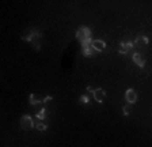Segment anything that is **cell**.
<instances>
[{
    "label": "cell",
    "mask_w": 152,
    "mask_h": 147,
    "mask_svg": "<svg viewBox=\"0 0 152 147\" xmlns=\"http://www.w3.org/2000/svg\"><path fill=\"white\" fill-rule=\"evenodd\" d=\"M76 37H78L79 42L82 44V46L84 48V46H88V45H91V32L88 27H84V26H82V27L79 29L78 32H76Z\"/></svg>",
    "instance_id": "6da1fadb"
},
{
    "label": "cell",
    "mask_w": 152,
    "mask_h": 147,
    "mask_svg": "<svg viewBox=\"0 0 152 147\" xmlns=\"http://www.w3.org/2000/svg\"><path fill=\"white\" fill-rule=\"evenodd\" d=\"M20 127L23 128V129H26V131H29V129H31L33 127H35V124L30 116L26 115V116H22V117H20Z\"/></svg>",
    "instance_id": "7a4b0ae2"
},
{
    "label": "cell",
    "mask_w": 152,
    "mask_h": 147,
    "mask_svg": "<svg viewBox=\"0 0 152 147\" xmlns=\"http://www.w3.org/2000/svg\"><path fill=\"white\" fill-rule=\"evenodd\" d=\"M125 99H126V102L128 103H134L137 101V94H136V91L133 90V89H128L126 90V93H125Z\"/></svg>",
    "instance_id": "3957f363"
},
{
    "label": "cell",
    "mask_w": 152,
    "mask_h": 147,
    "mask_svg": "<svg viewBox=\"0 0 152 147\" xmlns=\"http://www.w3.org/2000/svg\"><path fill=\"white\" fill-rule=\"evenodd\" d=\"M94 98H95V101H97V102H103V101H105L106 99V91L105 90H103V89H95V90H94Z\"/></svg>",
    "instance_id": "277c9868"
},
{
    "label": "cell",
    "mask_w": 152,
    "mask_h": 147,
    "mask_svg": "<svg viewBox=\"0 0 152 147\" xmlns=\"http://www.w3.org/2000/svg\"><path fill=\"white\" fill-rule=\"evenodd\" d=\"M91 46H92L94 51L102 52L106 48V44H105V41H102V40H94L91 41Z\"/></svg>",
    "instance_id": "5b68a950"
},
{
    "label": "cell",
    "mask_w": 152,
    "mask_h": 147,
    "mask_svg": "<svg viewBox=\"0 0 152 147\" xmlns=\"http://www.w3.org/2000/svg\"><path fill=\"white\" fill-rule=\"evenodd\" d=\"M133 46H134V44H132V42H121L118 51H120V53H122V55H126Z\"/></svg>",
    "instance_id": "8992f818"
},
{
    "label": "cell",
    "mask_w": 152,
    "mask_h": 147,
    "mask_svg": "<svg viewBox=\"0 0 152 147\" xmlns=\"http://www.w3.org/2000/svg\"><path fill=\"white\" fill-rule=\"evenodd\" d=\"M133 61H134V63H136L140 68H144L145 60L143 59V56H141L140 53H134V55H133Z\"/></svg>",
    "instance_id": "52a82bcc"
},
{
    "label": "cell",
    "mask_w": 152,
    "mask_h": 147,
    "mask_svg": "<svg viewBox=\"0 0 152 147\" xmlns=\"http://www.w3.org/2000/svg\"><path fill=\"white\" fill-rule=\"evenodd\" d=\"M148 44V37L145 36H139L137 37L136 42H134V46H141V45H147Z\"/></svg>",
    "instance_id": "ba28073f"
},
{
    "label": "cell",
    "mask_w": 152,
    "mask_h": 147,
    "mask_svg": "<svg viewBox=\"0 0 152 147\" xmlns=\"http://www.w3.org/2000/svg\"><path fill=\"white\" fill-rule=\"evenodd\" d=\"M95 52H97V51H94L91 45H88V46H84V48H83V53H84V56H88V57H91V56H92Z\"/></svg>",
    "instance_id": "9c48e42d"
},
{
    "label": "cell",
    "mask_w": 152,
    "mask_h": 147,
    "mask_svg": "<svg viewBox=\"0 0 152 147\" xmlns=\"http://www.w3.org/2000/svg\"><path fill=\"white\" fill-rule=\"evenodd\" d=\"M29 99H30V103L31 105H38L39 102H41V101H39L38 98H37V97L34 96V94H30V97H29Z\"/></svg>",
    "instance_id": "30bf717a"
},
{
    "label": "cell",
    "mask_w": 152,
    "mask_h": 147,
    "mask_svg": "<svg viewBox=\"0 0 152 147\" xmlns=\"http://www.w3.org/2000/svg\"><path fill=\"white\" fill-rule=\"evenodd\" d=\"M46 117V109H41V110L37 113V119L38 120H43Z\"/></svg>",
    "instance_id": "8fae6325"
},
{
    "label": "cell",
    "mask_w": 152,
    "mask_h": 147,
    "mask_svg": "<svg viewBox=\"0 0 152 147\" xmlns=\"http://www.w3.org/2000/svg\"><path fill=\"white\" fill-rule=\"evenodd\" d=\"M130 110H132V105H130V103H129V105H126V106H124V109H122V112H124V116H129Z\"/></svg>",
    "instance_id": "7c38bea8"
},
{
    "label": "cell",
    "mask_w": 152,
    "mask_h": 147,
    "mask_svg": "<svg viewBox=\"0 0 152 147\" xmlns=\"http://www.w3.org/2000/svg\"><path fill=\"white\" fill-rule=\"evenodd\" d=\"M35 128H37L38 131H46L48 125H45L43 123H38V124H35Z\"/></svg>",
    "instance_id": "4fadbf2b"
},
{
    "label": "cell",
    "mask_w": 152,
    "mask_h": 147,
    "mask_svg": "<svg viewBox=\"0 0 152 147\" xmlns=\"http://www.w3.org/2000/svg\"><path fill=\"white\" fill-rule=\"evenodd\" d=\"M79 102L80 103H90V98H88V96H82L80 97V99H79Z\"/></svg>",
    "instance_id": "5bb4252c"
},
{
    "label": "cell",
    "mask_w": 152,
    "mask_h": 147,
    "mask_svg": "<svg viewBox=\"0 0 152 147\" xmlns=\"http://www.w3.org/2000/svg\"><path fill=\"white\" fill-rule=\"evenodd\" d=\"M52 99H53V98H52L50 96H46V97H45V98H43V102H45V103H48V102H50Z\"/></svg>",
    "instance_id": "9a60e30c"
},
{
    "label": "cell",
    "mask_w": 152,
    "mask_h": 147,
    "mask_svg": "<svg viewBox=\"0 0 152 147\" xmlns=\"http://www.w3.org/2000/svg\"><path fill=\"white\" fill-rule=\"evenodd\" d=\"M94 90H95V89L90 87V86H88V87H87V91H90V93H94Z\"/></svg>",
    "instance_id": "2e32d148"
}]
</instances>
